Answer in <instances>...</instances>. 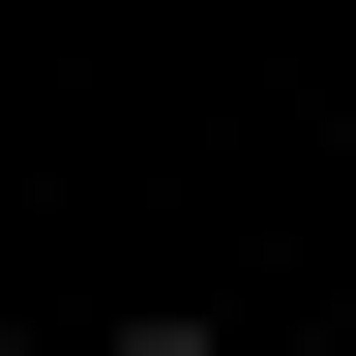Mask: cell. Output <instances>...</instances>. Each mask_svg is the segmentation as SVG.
<instances>
[{
	"label": "cell",
	"instance_id": "6da1fadb",
	"mask_svg": "<svg viewBox=\"0 0 356 356\" xmlns=\"http://www.w3.org/2000/svg\"><path fill=\"white\" fill-rule=\"evenodd\" d=\"M89 356H238V327H89Z\"/></svg>",
	"mask_w": 356,
	"mask_h": 356
}]
</instances>
